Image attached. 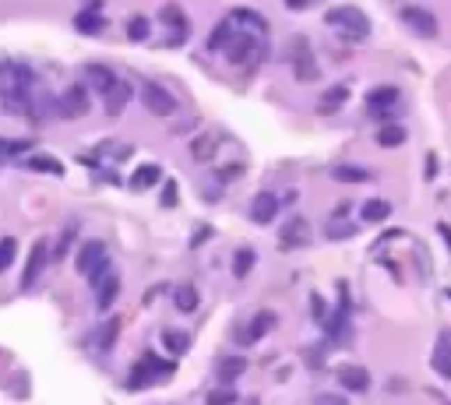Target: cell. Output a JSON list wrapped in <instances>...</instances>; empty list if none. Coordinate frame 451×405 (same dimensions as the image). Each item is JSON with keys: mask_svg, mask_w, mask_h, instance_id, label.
Returning <instances> with one entry per match:
<instances>
[{"mask_svg": "<svg viewBox=\"0 0 451 405\" xmlns=\"http://www.w3.org/2000/svg\"><path fill=\"white\" fill-rule=\"evenodd\" d=\"M324 22H328L331 29H338L342 35H349V39H363V35L370 32V18H367L360 8H353V4H342V8H328Z\"/></svg>", "mask_w": 451, "mask_h": 405, "instance_id": "6da1fadb", "label": "cell"}, {"mask_svg": "<svg viewBox=\"0 0 451 405\" xmlns=\"http://www.w3.org/2000/svg\"><path fill=\"white\" fill-rule=\"evenodd\" d=\"M88 282L95 285V307H99V310H109V307H113V300L120 296V275H117V271H113V268L102 261V264L88 275Z\"/></svg>", "mask_w": 451, "mask_h": 405, "instance_id": "7a4b0ae2", "label": "cell"}, {"mask_svg": "<svg viewBox=\"0 0 451 405\" xmlns=\"http://www.w3.org/2000/svg\"><path fill=\"white\" fill-rule=\"evenodd\" d=\"M141 106L152 113V117H173V113L180 109L177 95L169 88H162L159 81H145L141 85Z\"/></svg>", "mask_w": 451, "mask_h": 405, "instance_id": "3957f363", "label": "cell"}, {"mask_svg": "<svg viewBox=\"0 0 451 405\" xmlns=\"http://www.w3.org/2000/svg\"><path fill=\"white\" fill-rule=\"evenodd\" d=\"M290 64H293V74H296V81H303V85H310V81H317L321 78V71H317V64H314V56H310V42L303 39V35H293V42H290Z\"/></svg>", "mask_w": 451, "mask_h": 405, "instance_id": "277c9868", "label": "cell"}, {"mask_svg": "<svg viewBox=\"0 0 451 405\" xmlns=\"http://www.w3.org/2000/svg\"><path fill=\"white\" fill-rule=\"evenodd\" d=\"M61 109V117L64 120H81V117H88L92 113V99H88V88L81 85V81H74V85H68L64 88V95H61V102H56Z\"/></svg>", "mask_w": 451, "mask_h": 405, "instance_id": "5b68a950", "label": "cell"}, {"mask_svg": "<svg viewBox=\"0 0 451 405\" xmlns=\"http://www.w3.org/2000/svg\"><path fill=\"white\" fill-rule=\"evenodd\" d=\"M310 247V222L303 215H293L278 229V251H303Z\"/></svg>", "mask_w": 451, "mask_h": 405, "instance_id": "8992f818", "label": "cell"}, {"mask_svg": "<svg viewBox=\"0 0 451 405\" xmlns=\"http://www.w3.org/2000/svg\"><path fill=\"white\" fill-rule=\"evenodd\" d=\"M399 18L406 22V29H413V32L423 35V39H434V35H437V15L427 11V8H420V4H406V8L399 11Z\"/></svg>", "mask_w": 451, "mask_h": 405, "instance_id": "52a82bcc", "label": "cell"}, {"mask_svg": "<svg viewBox=\"0 0 451 405\" xmlns=\"http://www.w3.org/2000/svg\"><path fill=\"white\" fill-rule=\"evenodd\" d=\"M254 49H258L254 35H237V39H230V42H226V61H230V64H237V68H247V71H254V68H258V56H254Z\"/></svg>", "mask_w": 451, "mask_h": 405, "instance_id": "ba28073f", "label": "cell"}, {"mask_svg": "<svg viewBox=\"0 0 451 405\" xmlns=\"http://www.w3.org/2000/svg\"><path fill=\"white\" fill-rule=\"evenodd\" d=\"M222 141H226V134H222L219 127H212V131L198 134V138L191 141V159H194V162H212V159L219 155Z\"/></svg>", "mask_w": 451, "mask_h": 405, "instance_id": "9c48e42d", "label": "cell"}, {"mask_svg": "<svg viewBox=\"0 0 451 405\" xmlns=\"http://www.w3.org/2000/svg\"><path fill=\"white\" fill-rule=\"evenodd\" d=\"M102 261H106V244H102V240H88V244H81L78 254H74V271H78V275H92Z\"/></svg>", "mask_w": 451, "mask_h": 405, "instance_id": "30bf717a", "label": "cell"}, {"mask_svg": "<svg viewBox=\"0 0 451 405\" xmlns=\"http://www.w3.org/2000/svg\"><path fill=\"white\" fill-rule=\"evenodd\" d=\"M335 377H338V384H342L346 391H370V384H374V377H370V370H363V367H353V363H346V367H338L335 370Z\"/></svg>", "mask_w": 451, "mask_h": 405, "instance_id": "8fae6325", "label": "cell"}, {"mask_svg": "<svg viewBox=\"0 0 451 405\" xmlns=\"http://www.w3.org/2000/svg\"><path fill=\"white\" fill-rule=\"evenodd\" d=\"M46 261H49V244L39 240V244L32 247V254H29V264H25V275H22V289H32V285H35V278H39V271L46 268Z\"/></svg>", "mask_w": 451, "mask_h": 405, "instance_id": "7c38bea8", "label": "cell"}, {"mask_svg": "<svg viewBox=\"0 0 451 405\" xmlns=\"http://www.w3.org/2000/svg\"><path fill=\"white\" fill-rule=\"evenodd\" d=\"M346 102H349V85H331V88L321 92V99H317V113H321V117H331V113H338Z\"/></svg>", "mask_w": 451, "mask_h": 405, "instance_id": "4fadbf2b", "label": "cell"}, {"mask_svg": "<svg viewBox=\"0 0 451 405\" xmlns=\"http://www.w3.org/2000/svg\"><path fill=\"white\" fill-rule=\"evenodd\" d=\"M275 215H278V198H275L271 191L254 194V201H251V219H254L258 225H268Z\"/></svg>", "mask_w": 451, "mask_h": 405, "instance_id": "5bb4252c", "label": "cell"}, {"mask_svg": "<svg viewBox=\"0 0 451 405\" xmlns=\"http://www.w3.org/2000/svg\"><path fill=\"white\" fill-rule=\"evenodd\" d=\"M402 102V92L395 88V85H377V88H370L367 95H363V109L370 113V109H381V106H399Z\"/></svg>", "mask_w": 451, "mask_h": 405, "instance_id": "9a60e30c", "label": "cell"}, {"mask_svg": "<svg viewBox=\"0 0 451 405\" xmlns=\"http://www.w3.org/2000/svg\"><path fill=\"white\" fill-rule=\"evenodd\" d=\"M81 74L88 78V85L92 88H99V92H109L113 85H117L120 78L113 74V68H106V64H95V61H88L85 68H81Z\"/></svg>", "mask_w": 451, "mask_h": 405, "instance_id": "2e32d148", "label": "cell"}, {"mask_svg": "<svg viewBox=\"0 0 451 405\" xmlns=\"http://www.w3.org/2000/svg\"><path fill=\"white\" fill-rule=\"evenodd\" d=\"M131 95H134V88H131L127 81H117L109 92H102V99H106V113H109V117H120L124 106L131 102Z\"/></svg>", "mask_w": 451, "mask_h": 405, "instance_id": "e0dca14e", "label": "cell"}, {"mask_svg": "<svg viewBox=\"0 0 451 405\" xmlns=\"http://www.w3.org/2000/svg\"><path fill=\"white\" fill-rule=\"evenodd\" d=\"M430 367L444 377V381H451V335L444 331L441 338H437V345H434V356H430Z\"/></svg>", "mask_w": 451, "mask_h": 405, "instance_id": "ac0fdd59", "label": "cell"}, {"mask_svg": "<svg viewBox=\"0 0 451 405\" xmlns=\"http://www.w3.org/2000/svg\"><path fill=\"white\" fill-rule=\"evenodd\" d=\"M331 177L338 184H370L374 173L363 169V166H353V162H338V166H331Z\"/></svg>", "mask_w": 451, "mask_h": 405, "instance_id": "d6986e66", "label": "cell"}, {"mask_svg": "<svg viewBox=\"0 0 451 405\" xmlns=\"http://www.w3.org/2000/svg\"><path fill=\"white\" fill-rule=\"evenodd\" d=\"M74 29H78L81 35H99V32H106V18H102L95 8H85V11L74 15Z\"/></svg>", "mask_w": 451, "mask_h": 405, "instance_id": "ffe728a7", "label": "cell"}, {"mask_svg": "<svg viewBox=\"0 0 451 405\" xmlns=\"http://www.w3.org/2000/svg\"><path fill=\"white\" fill-rule=\"evenodd\" d=\"M360 219L370 222V225H381L384 219H391V201H384V198H370V201H363V205H360Z\"/></svg>", "mask_w": 451, "mask_h": 405, "instance_id": "44dd1931", "label": "cell"}, {"mask_svg": "<svg viewBox=\"0 0 451 405\" xmlns=\"http://www.w3.org/2000/svg\"><path fill=\"white\" fill-rule=\"evenodd\" d=\"M162 180V169L155 166V162H145V166H138L134 173H131V191H148V187H155Z\"/></svg>", "mask_w": 451, "mask_h": 405, "instance_id": "7402d4cb", "label": "cell"}, {"mask_svg": "<svg viewBox=\"0 0 451 405\" xmlns=\"http://www.w3.org/2000/svg\"><path fill=\"white\" fill-rule=\"evenodd\" d=\"M406 138H409V131H406L402 124H384V127L374 134V141H377L381 148H399V145H406Z\"/></svg>", "mask_w": 451, "mask_h": 405, "instance_id": "603a6c76", "label": "cell"}, {"mask_svg": "<svg viewBox=\"0 0 451 405\" xmlns=\"http://www.w3.org/2000/svg\"><path fill=\"white\" fill-rule=\"evenodd\" d=\"M173 303H177V310H180V314H194V310H198V303H201V296H198V289H194L191 282H184V285H177Z\"/></svg>", "mask_w": 451, "mask_h": 405, "instance_id": "cb8c5ba5", "label": "cell"}, {"mask_svg": "<svg viewBox=\"0 0 451 405\" xmlns=\"http://www.w3.org/2000/svg\"><path fill=\"white\" fill-rule=\"evenodd\" d=\"M162 345H166L173 356H184V353L191 349V335L180 331V328H166V331H162Z\"/></svg>", "mask_w": 451, "mask_h": 405, "instance_id": "d4e9b609", "label": "cell"}, {"mask_svg": "<svg viewBox=\"0 0 451 405\" xmlns=\"http://www.w3.org/2000/svg\"><path fill=\"white\" fill-rule=\"evenodd\" d=\"M159 18H162V25H169V29H177L180 35H187V15H184L180 4H162Z\"/></svg>", "mask_w": 451, "mask_h": 405, "instance_id": "484cf974", "label": "cell"}, {"mask_svg": "<svg viewBox=\"0 0 451 405\" xmlns=\"http://www.w3.org/2000/svg\"><path fill=\"white\" fill-rule=\"evenodd\" d=\"M254 264H258V254H254V247H240V251L233 254V275H237V278H247Z\"/></svg>", "mask_w": 451, "mask_h": 405, "instance_id": "4316f807", "label": "cell"}, {"mask_svg": "<svg viewBox=\"0 0 451 405\" xmlns=\"http://www.w3.org/2000/svg\"><path fill=\"white\" fill-rule=\"evenodd\" d=\"M275 324H278V317H275L271 310H261V314H254V317H251V324H247V335H251V338H261V335H268Z\"/></svg>", "mask_w": 451, "mask_h": 405, "instance_id": "83f0119b", "label": "cell"}, {"mask_svg": "<svg viewBox=\"0 0 451 405\" xmlns=\"http://www.w3.org/2000/svg\"><path fill=\"white\" fill-rule=\"evenodd\" d=\"M244 370H247V360H244V356H226V360H219V377H222L226 384L237 381Z\"/></svg>", "mask_w": 451, "mask_h": 405, "instance_id": "f1b7e54d", "label": "cell"}, {"mask_svg": "<svg viewBox=\"0 0 451 405\" xmlns=\"http://www.w3.org/2000/svg\"><path fill=\"white\" fill-rule=\"evenodd\" d=\"M4 113H18V117H25V113H29V88L15 85V92L4 95Z\"/></svg>", "mask_w": 451, "mask_h": 405, "instance_id": "f546056e", "label": "cell"}, {"mask_svg": "<svg viewBox=\"0 0 451 405\" xmlns=\"http://www.w3.org/2000/svg\"><path fill=\"white\" fill-rule=\"evenodd\" d=\"M22 166H25V169H35V173H53V177H61V173H64V166L56 162L53 155H32V159H25Z\"/></svg>", "mask_w": 451, "mask_h": 405, "instance_id": "4dcf8cb0", "label": "cell"}, {"mask_svg": "<svg viewBox=\"0 0 451 405\" xmlns=\"http://www.w3.org/2000/svg\"><path fill=\"white\" fill-rule=\"evenodd\" d=\"M120 328H124V321H120V317H109V321H106V324L99 328V335H95V342H99V349H109V345L117 342Z\"/></svg>", "mask_w": 451, "mask_h": 405, "instance_id": "1f68e13d", "label": "cell"}, {"mask_svg": "<svg viewBox=\"0 0 451 405\" xmlns=\"http://www.w3.org/2000/svg\"><path fill=\"white\" fill-rule=\"evenodd\" d=\"M233 39V29H230V22H219L215 29H212V35H208V49L212 53H222L226 49V42Z\"/></svg>", "mask_w": 451, "mask_h": 405, "instance_id": "d6a6232c", "label": "cell"}, {"mask_svg": "<svg viewBox=\"0 0 451 405\" xmlns=\"http://www.w3.org/2000/svg\"><path fill=\"white\" fill-rule=\"evenodd\" d=\"M152 35V22L145 18V15H134L131 22H127V39L131 42H145Z\"/></svg>", "mask_w": 451, "mask_h": 405, "instance_id": "836d02e7", "label": "cell"}, {"mask_svg": "<svg viewBox=\"0 0 451 405\" xmlns=\"http://www.w3.org/2000/svg\"><path fill=\"white\" fill-rule=\"evenodd\" d=\"M74 237H78V222H71V225L64 229V233H61V240H56V247L49 251V257H56V261H61V257H68V251H71Z\"/></svg>", "mask_w": 451, "mask_h": 405, "instance_id": "e575fe53", "label": "cell"}, {"mask_svg": "<svg viewBox=\"0 0 451 405\" xmlns=\"http://www.w3.org/2000/svg\"><path fill=\"white\" fill-rule=\"evenodd\" d=\"M230 18H233V22H244V25H258V29H264V15H261V11H251V8H233Z\"/></svg>", "mask_w": 451, "mask_h": 405, "instance_id": "d590c367", "label": "cell"}, {"mask_svg": "<svg viewBox=\"0 0 451 405\" xmlns=\"http://www.w3.org/2000/svg\"><path fill=\"white\" fill-rule=\"evenodd\" d=\"M15 254H18L15 237H4V240H0V271H8V268L15 264Z\"/></svg>", "mask_w": 451, "mask_h": 405, "instance_id": "8d00e7d4", "label": "cell"}, {"mask_svg": "<svg viewBox=\"0 0 451 405\" xmlns=\"http://www.w3.org/2000/svg\"><path fill=\"white\" fill-rule=\"evenodd\" d=\"M237 402V391L233 388H219V391H212L208 398H205V405H233Z\"/></svg>", "mask_w": 451, "mask_h": 405, "instance_id": "74e56055", "label": "cell"}, {"mask_svg": "<svg viewBox=\"0 0 451 405\" xmlns=\"http://www.w3.org/2000/svg\"><path fill=\"white\" fill-rule=\"evenodd\" d=\"M356 233V225H346V222H331L328 225V240H349Z\"/></svg>", "mask_w": 451, "mask_h": 405, "instance_id": "f35d334b", "label": "cell"}, {"mask_svg": "<svg viewBox=\"0 0 451 405\" xmlns=\"http://www.w3.org/2000/svg\"><path fill=\"white\" fill-rule=\"evenodd\" d=\"M25 148H29L25 141H4V138H0V162L11 159V155H22Z\"/></svg>", "mask_w": 451, "mask_h": 405, "instance_id": "ab89813d", "label": "cell"}, {"mask_svg": "<svg viewBox=\"0 0 451 405\" xmlns=\"http://www.w3.org/2000/svg\"><path fill=\"white\" fill-rule=\"evenodd\" d=\"M310 405H349V402L342 395H335V391H321V395L310 398Z\"/></svg>", "mask_w": 451, "mask_h": 405, "instance_id": "60d3db41", "label": "cell"}, {"mask_svg": "<svg viewBox=\"0 0 451 405\" xmlns=\"http://www.w3.org/2000/svg\"><path fill=\"white\" fill-rule=\"evenodd\" d=\"M342 331H349L346 317H331V321H328V338H331V342H338V338H342Z\"/></svg>", "mask_w": 451, "mask_h": 405, "instance_id": "b9f144b4", "label": "cell"}, {"mask_svg": "<svg viewBox=\"0 0 451 405\" xmlns=\"http://www.w3.org/2000/svg\"><path fill=\"white\" fill-rule=\"evenodd\" d=\"M402 113V106H381V109H370L367 117H374V120H391V117H399Z\"/></svg>", "mask_w": 451, "mask_h": 405, "instance_id": "7bdbcfd3", "label": "cell"}, {"mask_svg": "<svg viewBox=\"0 0 451 405\" xmlns=\"http://www.w3.org/2000/svg\"><path fill=\"white\" fill-rule=\"evenodd\" d=\"M310 314H314V317H317V321H324V300H321V296H317V293H314V296H310Z\"/></svg>", "mask_w": 451, "mask_h": 405, "instance_id": "ee69618b", "label": "cell"}, {"mask_svg": "<svg viewBox=\"0 0 451 405\" xmlns=\"http://www.w3.org/2000/svg\"><path fill=\"white\" fill-rule=\"evenodd\" d=\"M244 173V166H230V169H219V180H237Z\"/></svg>", "mask_w": 451, "mask_h": 405, "instance_id": "f6af8a7d", "label": "cell"}, {"mask_svg": "<svg viewBox=\"0 0 451 405\" xmlns=\"http://www.w3.org/2000/svg\"><path fill=\"white\" fill-rule=\"evenodd\" d=\"M162 205H177V184L169 180L166 184V194H162Z\"/></svg>", "mask_w": 451, "mask_h": 405, "instance_id": "bcb514c9", "label": "cell"}, {"mask_svg": "<svg viewBox=\"0 0 451 405\" xmlns=\"http://www.w3.org/2000/svg\"><path fill=\"white\" fill-rule=\"evenodd\" d=\"M282 4H286L290 11H307V8L314 4V0H282Z\"/></svg>", "mask_w": 451, "mask_h": 405, "instance_id": "7dc6e473", "label": "cell"}, {"mask_svg": "<svg viewBox=\"0 0 451 405\" xmlns=\"http://www.w3.org/2000/svg\"><path fill=\"white\" fill-rule=\"evenodd\" d=\"M437 233L444 237V244H448V251H451V225H444V222H437Z\"/></svg>", "mask_w": 451, "mask_h": 405, "instance_id": "c3c4849f", "label": "cell"}, {"mask_svg": "<svg viewBox=\"0 0 451 405\" xmlns=\"http://www.w3.org/2000/svg\"><path fill=\"white\" fill-rule=\"evenodd\" d=\"M388 391H406V381H402V377H399V381L391 377V381H388Z\"/></svg>", "mask_w": 451, "mask_h": 405, "instance_id": "681fc988", "label": "cell"}, {"mask_svg": "<svg viewBox=\"0 0 451 405\" xmlns=\"http://www.w3.org/2000/svg\"><path fill=\"white\" fill-rule=\"evenodd\" d=\"M0 78H4V68H0Z\"/></svg>", "mask_w": 451, "mask_h": 405, "instance_id": "f907efd6", "label": "cell"}, {"mask_svg": "<svg viewBox=\"0 0 451 405\" xmlns=\"http://www.w3.org/2000/svg\"><path fill=\"white\" fill-rule=\"evenodd\" d=\"M448 300H451V289H448Z\"/></svg>", "mask_w": 451, "mask_h": 405, "instance_id": "816d5d0a", "label": "cell"}]
</instances>
